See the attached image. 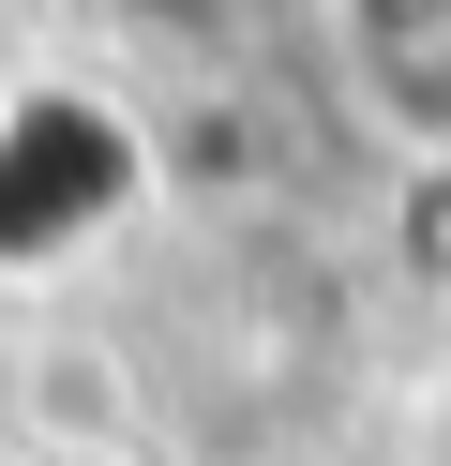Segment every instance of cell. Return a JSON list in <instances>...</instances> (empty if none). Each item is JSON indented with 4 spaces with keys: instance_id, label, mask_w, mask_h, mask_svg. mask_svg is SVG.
I'll list each match as a JSON object with an SVG mask.
<instances>
[{
    "instance_id": "obj_1",
    "label": "cell",
    "mask_w": 451,
    "mask_h": 466,
    "mask_svg": "<svg viewBox=\"0 0 451 466\" xmlns=\"http://www.w3.org/2000/svg\"><path fill=\"white\" fill-rule=\"evenodd\" d=\"M150 181V136L90 91H15L0 106V271H60L76 241H106Z\"/></svg>"
},
{
    "instance_id": "obj_2",
    "label": "cell",
    "mask_w": 451,
    "mask_h": 466,
    "mask_svg": "<svg viewBox=\"0 0 451 466\" xmlns=\"http://www.w3.org/2000/svg\"><path fill=\"white\" fill-rule=\"evenodd\" d=\"M391 271L451 301V151H421L406 181H391Z\"/></svg>"
},
{
    "instance_id": "obj_3",
    "label": "cell",
    "mask_w": 451,
    "mask_h": 466,
    "mask_svg": "<svg viewBox=\"0 0 451 466\" xmlns=\"http://www.w3.org/2000/svg\"><path fill=\"white\" fill-rule=\"evenodd\" d=\"M331 46H346L361 76H376V61H421V46H451V0H331Z\"/></svg>"
},
{
    "instance_id": "obj_4",
    "label": "cell",
    "mask_w": 451,
    "mask_h": 466,
    "mask_svg": "<svg viewBox=\"0 0 451 466\" xmlns=\"http://www.w3.org/2000/svg\"><path fill=\"white\" fill-rule=\"evenodd\" d=\"M30 466H120V451H30Z\"/></svg>"
},
{
    "instance_id": "obj_5",
    "label": "cell",
    "mask_w": 451,
    "mask_h": 466,
    "mask_svg": "<svg viewBox=\"0 0 451 466\" xmlns=\"http://www.w3.org/2000/svg\"><path fill=\"white\" fill-rule=\"evenodd\" d=\"M136 15H210V0H136Z\"/></svg>"
}]
</instances>
